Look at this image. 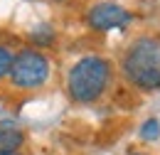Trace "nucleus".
<instances>
[{"label": "nucleus", "mask_w": 160, "mask_h": 155, "mask_svg": "<svg viewBox=\"0 0 160 155\" xmlns=\"http://www.w3.org/2000/svg\"><path fill=\"white\" fill-rule=\"evenodd\" d=\"M86 22L94 30H113V27H123L131 22V12L123 10L116 2H99L89 10Z\"/></svg>", "instance_id": "20e7f679"}, {"label": "nucleus", "mask_w": 160, "mask_h": 155, "mask_svg": "<svg viewBox=\"0 0 160 155\" xmlns=\"http://www.w3.org/2000/svg\"><path fill=\"white\" fill-rule=\"evenodd\" d=\"M108 77H111V67L106 59L84 57L69 72V94L74 101H81V103L96 101L103 94Z\"/></svg>", "instance_id": "f03ea898"}, {"label": "nucleus", "mask_w": 160, "mask_h": 155, "mask_svg": "<svg viewBox=\"0 0 160 155\" xmlns=\"http://www.w3.org/2000/svg\"><path fill=\"white\" fill-rule=\"evenodd\" d=\"M30 39H32L35 44H52V42H54V30L47 27V25H42V27H37V30H32Z\"/></svg>", "instance_id": "423d86ee"}, {"label": "nucleus", "mask_w": 160, "mask_h": 155, "mask_svg": "<svg viewBox=\"0 0 160 155\" xmlns=\"http://www.w3.org/2000/svg\"><path fill=\"white\" fill-rule=\"evenodd\" d=\"M10 67H12V54L5 47H0V79L5 74H10Z\"/></svg>", "instance_id": "6e6552de"}, {"label": "nucleus", "mask_w": 160, "mask_h": 155, "mask_svg": "<svg viewBox=\"0 0 160 155\" xmlns=\"http://www.w3.org/2000/svg\"><path fill=\"white\" fill-rule=\"evenodd\" d=\"M123 74L138 89L145 91L160 89V42L155 39L133 42L123 59Z\"/></svg>", "instance_id": "f257e3e1"}, {"label": "nucleus", "mask_w": 160, "mask_h": 155, "mask_svg": "<svg viewBox=\"0 0 160 155\" xmlns=\"http://www.w3.org/2000/svg\"><path fill=\"white\" fill-rule=\"evenodd\" d=\"M22 136L18 128H10V126H0V155H10L15 153L18 148L22 145Z\"/></svg>", "instance_id": "39448f33"}, {"label": "nucleus", "mask_w": 160, "mask_h": 155, "mask_svg": "<svg viewBox=\"0 0 160 155\" xmlns=\"http://www.w3.org/2000/svg\"><path fill=\"white\" fill-rule=\"evenodd\" d=\"M158 136H160V123L155 118L145 121L143 128H140V138H143V140H158Z\"/></svg>", "instance_id": "0eeeda50"}, {"label": "nucleus", "mask_w": 160, "mask_h": 155, "mask_svg": "<svg viewBox=\"0 0 160 155\" xmlns=\"http://www.w3.org/2000/svg\"><path fill=\"white\" fill-rule=\"evenodd\" d=\"M49 77V62L35 49H22L18 57H12L10 79L20 89H35L42 86Z\"/></svg>", "instance_id": "7ed1b4c3"}, {"label": "nucleus", "mask_w": 160, "mask_h": 155, "mask_svg": "<svg viewBox=\"0 0 160 155\" xmlns=\"http://www.w3.org/2000/svg\"><path fill=\"white\" fill-rule=\"evenodd\" d=\"M133 155H138V153H133Z\"/></svg>", "instance_id": "1a4fd4ad"}]
</instances>
